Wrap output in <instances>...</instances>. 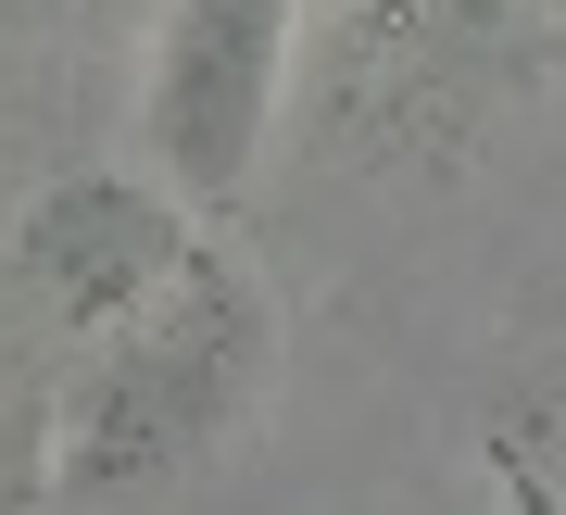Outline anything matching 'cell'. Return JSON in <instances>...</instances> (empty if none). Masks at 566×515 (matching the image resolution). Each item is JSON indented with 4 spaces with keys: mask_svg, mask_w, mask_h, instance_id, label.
Masks as SVG:
<instances>
[{
    "mask_svg": "<svg viewBox=\"0 0 566 515\" xmlns=\"http://www.w3.org/2000/svg\"><path fill=\"white\" fill-rule=\"evenodd\" d=\"M264 365H277V315L240 277V252H189V277L88 339L51 390V503H139L164 477H189L227 428L252 416Z\"/></svg>",
    "mask_w": 566,
    "mask_h": 515,
    "instance_id": "6da1fadb",
    "label": "cell"
},
{
    "mask_svg": "<svg viewBox=\"0 0 566 515\" xmlns=\"http://www.w3.org/2000/svg\"><path fill=\"white\" fill-rule=\"evenodd\" d=\"M0 13H51V0H0Z\"/></svg>",
    "mask_w": 566,
    "mask_h": 515,
    "instance_id": "5b68a950",
    "label": "cell"
},
{
    "mask_svg": "<svg viewBox=\"0 0 566 515\" xmlns=\"http://www.w3.org/2000/svg\"><path fill=\"white\" fill-rule=\"evenodd\" d=\"M189 252H202V214L177 189H151L139 164H76V177H51L13 214V239H0V315L39 339V365L63 390V365L88 339H114L126 315H151L189 277Z\"/></svg>",
    "mask_w": 566,
    "mask_h": 515,
    "instance_id": "7a4b0ae2",
    "label": "cell"
},
{
    "mask_svg": "<svg viewBox=\"0 0 566 515\" xmlns=\"http://www.w3.org/2000/svg\"><path fill=\"white\" fill-rule=\"evenodd\" d=\"M290 51H303V0H164L151 63H139V164L189 214L252 189L264 139L290 101Z\"/></svg>",
    "mask_w": 566,
    "mask_h": 515,
    "instance_id": "3957f363",
    "label": "cell"
},
{
    "mask_svg": "<svg viewBox=\"0 0 566 515\" xmlns=\"http://www.w3.org/2000/svg\"><path fill=\"white\" fill-rule=\"evenodd\" d=\"M25 503H51V365L0 315V515H25Z\"/></svg>",
    "mask_w": 566,
    "mask_h": 515,
    "instance_id": "277c9868",
    "label": "cell"
}]
</instances>
